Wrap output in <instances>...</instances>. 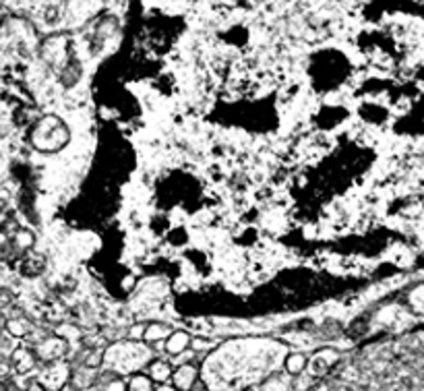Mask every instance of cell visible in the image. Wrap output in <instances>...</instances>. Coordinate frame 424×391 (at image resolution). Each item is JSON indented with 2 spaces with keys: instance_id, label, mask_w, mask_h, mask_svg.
<instances>
[{
  "instance_id": "cell-1",
  "label": "cell",
  "mask_w": 424,
  "mask_h": 391,
  "mask_svg": "<svg viewBox=\"0 0 424 391\" xmlns=\"http://www.w3.org/2000/svg\"><path fill=\"white\" fill-rule=\"evenodd\" d=\"M288 350L272 340H232L213 348L203 367L201 381L207 391H251L283 367Z\"/></svg>"
},
{
  "instance_id": "cell-2",
  "label": "cell",
  "mask_w": 424,
  "mask_h": 391,
  "mask_svg": "<svg viewBox=\"0 0 424 391\" xmlns=\"http://www.w3.org/2000/svg\"><path fill=\"white\" fill-rule=\"evenodd\" d=\"M153 350L145 342H114L104 348V363L102 369L108 373H114L118 377H133L137 373H143L153 360Z\"/></svg>"
},
{
  "instance_id": "cell-3",
  "label": "cell",
  "mask_w": 424,
  "mask_h": 391,
  "mask_svg": "<svg viewBox=\"0 0 424 391\" xmlns=\"http://www.w3.org/2000/svg\"><path fill=\"white\" fill-rule=\"evenodd\" d=\"M69 141L67 127L56 116H44L31 130V145L44 153L58 151Z\"/></svg>"
},
{
  "instance_id": "cell-4",
  "label": "cell",
  "mask_w": 424,
  "mask_h": 391,
  "mask_svg": "<svg viewBox=\"0 0 424 391\" xmlns=\"http://www.w3.org/2000/svg\"><path fill=\"white\" fill-rule=\"evenodd\" d=\"M342 360V352L335 348H321L317 350L310 358H308V369L304 375H308L310 379H321L325 375H329Z\"/></svg>"
},
{
  "instance_id": "cell-5",
  "label": "cell",
  "mask_w": 424,
  "mask_h": 391,
  "mask_svg": "<svg viewBox=\"0 0 424 391\" xmlns=\"http://www.w3.org/2000/svg\"><path fill=\"white\" fill-rule=\"evenodd\" d=\"M71 377H73V367L67 360H56L52 365H46L37 381L48 391H60L71 383Z\"/></svg>"
},
{
  "instance_id": "cell-6",
  "label": "cell",
  "mask_w": 424,
  "mask_h": 391,
  "mask_svg": "<svg viewBox=\"0 0 424 391\" xmlns=\"http://www.w3.org/2000/svg\"><path fill=\"white\" fill-rule=\"evenodd\" d=\"M69 342L64 338H60L58 333L54 336H48L44 338L39 344H35L33 352H35V358L37 363H44V365H52L56 360H64L67 352H69Z\"/></svg>"
},
{
  "instance_id": "cell-7",
  "label": "cell",
  "mask_w": 424,
  "mask_h": 391,
  "mask_svg": "<svg viewBox=\"0 0 424 391\" xmlns=\"http://www.w3.org/2000/svg\"><path fill=\"white\" fill-rule=\"evenodd\" d=\"M199 379H201V369L195 363H182L174 369L170 383L178 391H193Z\"/></svg>"
},
{
  "instance_id": "cell-8",
  "label": "cell",
  "mask_w": 424,
  "mask_h": 391,
  "mask_svg": "<svg viewBox=\"0 0 424 391\" xmlns=\"http://www.w3.org/2000/svg\"><path fill=\"white\" fill-rule=\"evenodd\" d=\"M191 344H193V338L188 331L184 329H176L170 333V338L164 342V352L168 356H182L191 350Z\"/></svg>"
},
{
  "instance_id": "cell-9",
  "label": "cell",
  "mask_w": 424,
  "mask_h": 391,
  "mask_svg": "<svg viewBox=\"0 0 424 391\" xmlns=\"http://www.w3.org/2000/svg\"><path fill=\"white\" fill-rule=\"evenodd\" d=\"M98 379H100V369H89V367H77L73 369V377H71V383L77 388L79 391L94 390L98 385Z\"/></svg>"
},
{
  "instance_id": "cell-10",
  "label": "cell",
  "mask_w": 424,
  "mask_h": 391,
  "mask_svg": "<svg viewBox=\"0 0 424 391\" xmlns=\"http://www.w3.org/2000/svg\"><path fill=\"white\" fill-rule=\"evenodd\" d=\"M145 373L149 375V379H151L155 385H164V383L172 381V373H174V369H172L170 360H164V358H153V360H151V365L145 369Z\"/></svg>"
},
{
  "instance_id": "cell-11",
  "label": "cell",
  "mask_w": 424,
  "mask_h": 391,
  "mask_svg": "<svg viewBox=\"0 0 424 391\" xmlns=\"http://www.w3.org/2000/svg\"><path fill=\"white\" fill-rule=\"evenodd\" d=\"M10 363L15 367V371L19 375H27L35 365H37V358H35V352L29 350V348H17L10 356Z\"/></svg>"
},
{
  "instance_id": "cell-12",
  "label": "cell",
  "mask_w": 424,
  "mask_h": 391,
  "mask_svg": "<svg viewBox=\"0 0 424 391\" xmlns=\"http://www.w3.org/2000/svg\"><path fill=\"white\" fill-rule=\"evenodd\" d=\"M308 369V358L302 352H288L283 360V373L290 377H300Z\"/></svg>"
},
{
  "instance_id": "cell-13",
  "label": "cell",
  "mask_w": 424,
  "mask_h": 391,
  "mask_svg": "<svg viewBox=\"0 0 424 391\" xmlns=\"http://www.w3.org/2000/svg\"><path fill=\"white\" fill-rule=\"evenodd\" d=\"M174 329L166 323H147L145 325V336H143V342L145 344H164L170 333Z\"/></svg>"
},
{
  "instance_id": "cell-14",
  "label": "cell",
  "mask_w": 424,
  "mask_h": 391,
  "mask_svg": "<svg viewBox=\"0 0 424 391\" xmlns=\"http://www.w3.org/2000/svg\"><path fill=\"white\" fill-rule=\"evenodd\" d=\"M31 323L23 317H15V319H8L6 321V331L12 336V338H27L31 333Z\"/></svg>"
},
{
  "instance_id": "cell-15",
  "label": "cell",
  "mask_w": 424,
  "mask_h": 391,
  "mask_svg": "<svg viewBox=\"0 0 424 391\" xmlns=\"http://www.w3.org/2000/svg\"><path fill=\"white\" fill-rule=\"evenodd\" d=\"M127 391H155V383L149 379L147 373H137V375L129 377Z\"/></svg>"
},
{
  "instance_id": "cell-16",
  "label": "cell",
  "mask_w": 424,
  "mask_h": 391,
  "mask_svg": "<svg viewBox=\"0 0 424 391\" xmlns=\"http://www.w3.org/2000/svg\"><path fill=\"white\" fill-rule=\"evenodd\" d=\"M35 243V236L29 232V230H17L15 234V245L21 249V251H29Z\"/></svg>"
},
{
  "instance_id": "cell-17",
  "label": "cell",
  "mask_w": 424,
  "mask_h": 391,
  "mask_svg": "<svg viewBox=\"0 0 424 391\" xmlns=\"http://www.w3.org/2000/svg\"><path fill=\"white\" fill-rule=\"evenodd\" d=\"M191 348L195 350V352H201V350H213L215 348V344L211 342V340H207V338H197V340H193V344H191Z\"/></svg>"
},
{
  "instance_id": "cell-18",
  "label": "cell",
  "mask_w": 424,
  "mask_h": 391,
  "mask_svg": "<svg viewBox=\"0 0 424 391\" xmlns=\"http://www.w3.org/2000/svg\"><path fill=\"white\" fill-rule=\"evenodd\" d=\"M143 336H145V325H133V329L129 331V338L135 342H143Z\"/></svg>"
},
{
  "instance_id": "cell-19",
  "label": "cell",
  "mask_w": 424,
  "mask_h": 391,
  "mask_svg": "<svg viewBox=\"0 0 424 391\" xmlns=\"http://www.w3.org/2000/svg\"><path fill=\"white\" fill-rule=\"evenodd\" d=\"M8 281H10V273L4 265H0V288H4Z\"/></svg>"
},
{
  "instance_id": "cell-20",
  "label": "cell",
  "mask_w": 424,
  "mask_h": 391,
  "mask_svg": "<svg viewBox=\"0 0 424 391\" xmlns=\"http://www.w3.org/2000/svg\"><path fill=\"white\" fill-rule=\"evenodd\" d=\"M25 391H48L37 379H33V381H29V385H27V390Z\"/></svg>"
},
{
  "instance_id": "cell-21",
  "label": "cell",
  "mask_w": 424,
  "mask_h": 391,
  "mask_svg": "<svg viewBox=\"0 0 424 391\" xmlns=\"http://www.w3.org/2000/svg\"><path fill=\"white\" fill-rule=\"evenodd\" d=\"M8 373H10V365L6 360H0V379L8 377Z\"/></svg>"
},
{
  "instance_id": "cell-22",
  "label": "cell",
  "mask_w": 424,
  "mask_h": 391,
  "mask_svg": "<svg viewBox=\"0 0 424 391\" xmlns=\"http://www.w3.org/2000/svg\"><path fill=\"white\" fill-rule=\"evenodd\" d=\"M155 391H178L172 383H164V385H155Z\"/></svg>"
},
{
  "instance_id": "cell-23",
  "label": "cell",
  "mask_w": 424,
  "mask_h": 391,
  "mask_svg": "<svg viewBox=\"0 0 424 391\" xmlns=\"http://www.w3.org/2000/svg\"><path fill=\"white\" fill-rule=\"evenodd\" d=\"M2 329H6V319H4V315L0 313V331H2Z\"/></svg>"
},
{
  "instance_id": "cell-24",
  "label": "cell",
  "mask_w": 424,
  "mask_h": 391,
  "mask_svg": "<svg viewBox=\"0 0 424 391\" xmlns=\"http://www.w3.org/2000/svg\"><path fill=\"white\" fill-rule=\"evenodd\" d=\"M60 391H79V390H77V388H75L73 383H69L67 388H62V390H60Z\"/></svg>"
},
{
  "instance_id": "cell-25",
  "label": "cell",
  "mask_w": 424,
  "mask_h": 391,
  "mask_svg": "<svg viewBox=\"0 0 424 391\" xmlns=\"http://www.w3.org/2000/svg\"><path fill=\"white\" fill-rule=\"evenodd\" d=\"M4 243H6V234H4V232H0V247H2Z\"/></svg>"
},
{
  "instance_id": "cell-26",
  "label": "cell",
  "mask_w": 424,
  "mask_h": 391,
  "mask_svg": "<svg viewBox=\"0 0 424 391\" xmlns=\"http://www.w3.org/2000/svg\"><path fill=\"white\" fill-rule=\"evenodd\" d=\"M2 23H4V17H2V10H0V27H2Z\"/></svg>"
},
{
  "instance_id": "cell-27",
  "label": "cell",
  "mask_w": 424,
  "mask_h": 391,
  "mask_svg": "<svg viewBox=\"0 0 424 391\" xmlns=\"http://www.w3.org/2000/svg\"><path fill=\"white\" fill-rule=\"evenodd\" d=\"M0 391H4V383H2V379H0Z\"/></svg>"
},
{
  "instance_id": "cell-28",
  "label": "cell",
  "mask_w": 424,
  "mask_h": 391,
  "mask_svg": "<svg viewBox=\"0 0 424 391\" xmlns=\"http://www.w3.org/2000/svg\"><path fill=\"white\" fill-rule=\"evenodd\" d=\"M94 391H102V390H94Z\"/></svg>"
},
{
  "instance_id": "cell-29",
  "label": "cell",
  "mask_w": 424,
  "mask_h": 391,
  "mask_svg": "<svg viewBox=\"0 0 424 391\" xmlns=\"http://www.w3.org/2000/svg\"><path fill=\"white\" fill-rule=\"evenodd\" d=\"M193 391H197V390H193Z\"/></svg>"
}]
</instances>
